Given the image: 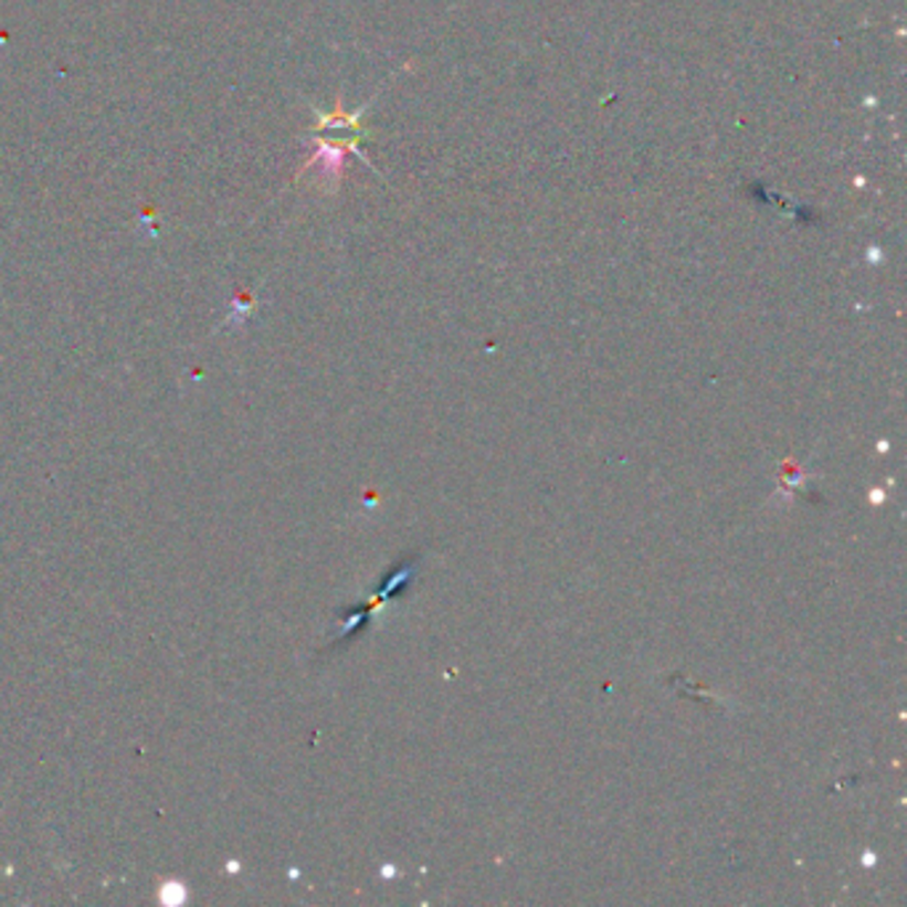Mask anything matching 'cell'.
Returning <instances> with one entry per match:
<instances>
[{
  "mask_svg": "<svg viewBox=\"0 0 907 907\" xmlns=\"http://www.w3.org/2000/svg\"><path fill=\"white\" fill-rule=\"evenodd\" d=\"M344 158H346L344 149L323 145L315 158H312V162L319 166V176H338V171H341V166H344Z\"/></svg>",
  "mask_w": 907,
  "mask_h": 907,
  "instance_id": "6da1fadb",
  "label": "cell"
}]
</instances>
